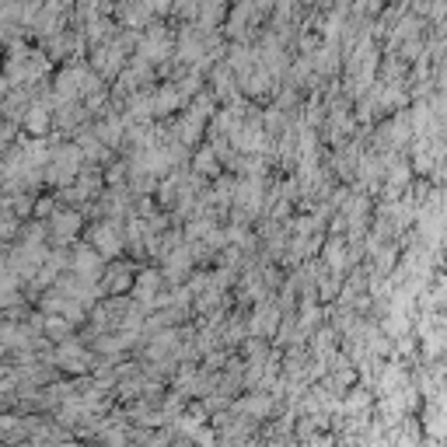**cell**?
Masks as SVG:
<instances>
[{
  "label": "cell",
  "instance_id": "6da1fadb",
  "mask_svg": "<svg viewBox=\"0 0 447 447\" xmlns=\"http://www.w3.org/2000/svg\"><path fill=\"white\" fill-rule=\"evenodd\" d=\"M91 241H94V252H101V256H119L122 252V234L112 224H98L91 231Z\"/></svg>",
  "mask_w": 447,
  "mask_h": 447
},
{
  "label": "cell",
  "instance_id": "7a4b0ae2",
  "mask_svg": "<svg viewBox=\"0 0 447 447\" xmlns=\"http://www.w3.org/2000/svg\"><path fill=\"white\" fill-rule=\"evenodd\" d=\"M60 363L67 370H88V353L77 346V343H63L60 346Z\"/></svg>",
  "mask_w": 447,
  "mask_h": 447
},
{
  "label": "cell",
  "instance_id": "3957f363",
  "mask_svg": "<svg viewBox=\"0 0 447 447\" xmlns=\"http://www.w3.org/2000/svg\"><path fill=\"white\" fill-rule=\"evenodd\" d=\"M77 227H81V217H77V213H56V217H53V234H56L60 241L74 238Z\"/></svg>",
  "mask_w": 447,
  "mask_h": 447
},
{
  "label": "cell",
  "instance_id": "277c9868",
  "mask_svg": "<svg viewBox=\"0 0 447 447\" xmlns=\"http://www.w3.org/2000/svg\"><path fill=\"white\" fill-rule=\"evenodd\" d=\"M161 290V276L158 272H144L140 279H137V297L144 301V304H154V294Z\"/></svg>",
  "mask_w": 447,
  "mask_h": 447
},
{
  "label": "cell",
  "instance_id": "5b68a950",
  "mask_svg": "<svg viewBox=\"0 0 447 447\" xmlns=\"http://www.w3.org/2000/svg\"><path fill=\"white\" fill-rule=\"evenodd\" d=\"M74 269H77V276H98V256H94V248H81L74 256Z\"/></svg>",
  "mask_w": 447,
  "mask_h": 447
},
{
  "label": "cell",
  "instance_id": "8992f818",
  "mask_svg": "<svg viewBox=\"0 0 447 447\" xmlns=\"http://www.w3.org/2000/svg\"><path fill=\"white\" fill-rule=\"evenodd\" d=\"M25 126L39 137V133H46V126H49V112L46 108H32V115L25 119Z\"/></svg>",
  "mask_w": 447,
  "mask_h": 447
},
{
  "label": "cell",
  "instance_id": "52a82bcc",
  "mask_svg": "<svg viewBox=\"0 0 447 447\" xmlns=\"http://www.w3.org/2000/svg\"><path fill=\"white\" fill-rule=\"evenodd\" d=\"M105 276H108V283H105L108 290H126V287H130V279H126V276H130V269H126V266H115V272L108 269Z\"/></svg>",
  "mask_w": 447,
  "mask_h": 447
},
{
  "label": "cell",
  "instance_id": "ba28073f",
  "mask_svg": "<svg viewBox=\"0 0 447 447\" xmlns=\"http://www.w3.org/2000/svg\"><path fill=\"white\" fill-rule=\"evenodd\" d=\"M67 329H70V322H67V318H49V322H46V332H49L53 339H67V336H63Z\"/></svg>",
  "mask_w": 447,
  "mask_h": 447
}]
</instances>
